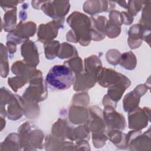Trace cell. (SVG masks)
I'll return each mask as SVG.
<instances>
[{"mask_svg":"<svg viewBox=\"0 0 151 151\" xmlns=\"http://www.w3.org/2000/svg\"><path fill=\"white\" fill-rule=\"evenodd\" d=\"M67 22L73 28L78 42L82 45H87L91 39V25L89 18L82 13L74 12L68 17Z\"/></svg>","mask_w":151,"mask_h":151,"instance_id":"cell-1","label":"cell"},{"mask_svg":"<svg viewBox=\"0 0 151 151\" xmlns=\"http://www.w3.org/2000/svg\"><path fill=\"white\" fill-rule=\"evenodd\" d=\"M74 76L71 70L66 65L53 66L46 76V82L58 90L68 88L73 83Z\"/></svg>","mask_w":151,"mask_h":151,"instance_id":"cell-2","label":"cell"},{"mask_svg":"<svg viewBox=\"0 0 151 151\" xmlns=\"http://www.w3.org/2000/svg\"><path fill=\"white\" fill-rule=\"evenodd\" d=\"M36 30V25L32 22L22 24L21 22L17 28L10 32L7 35V40L16 44H20L27 40L28 38L34 35Z\"/></svg>","mask_w":151,"mask_h":151,"instance_id":"cell-3","label":"cell"},{"mask_svg":"<svg viewBox=\"0 0 151 151\" xmlns=\"http://www.w3.org/2000/svg\"><path fill=\"white\" fill-rule=\"evenodd\" d=\"M97 80L100 86L105 87L120 83L129 86L130 84V81L126 77L111 69L103 68L100 70L97 75Z\"/></svg>","mask_w":151,"mask_h":151,"instance_id":"cell-4","label":"cell"},{"mask_svg":"<svg viewBox=\"0 0 151 151\" xmlns=\"http://www.w3.org/2000/svg\"><path fill=\"white\" fill-rule=\"evenodd\" d=\"M103 115L108 127L117 130L124 129L126 127L124 117L122 114L116 112L113 107L106 106Z\"/></svg>","mask_w":151,"mask_h":151,"instance_id":"cell-5","label":"cell"},{"mask_svg":"<svg viewBox=\"0 0 151 151\" xmlns=\"http://www.w3.org/2000/svg\"><path fill=\"white\" fill-rule=\"evenodd\" d=\"M68 9L70 4L68 1H48L43 3L42 10L49 17L54 19H61L67 12L61 9Z\"/></svg>","mask_w":151,"mask_h":151,"instance_id":"cell-6","label":"cell"},{"mask_svg":"<svg viewBox=\"0 0 151 151\" xmlns=\"http://www.w3.org/2000/svg\"><path fill=\"white\" fill-rule=\"evenodd\" d=\"M63 19V18H61ZM64 19H56L47 24H41L39 27L37 36L38 40L41 42H48L57 35L58 29L63 24Z\"/></svg>","mask_w":151,"mask_h":151,"instance_id":"cell-7","label":"cell"},{"mask_svg":"<svg viewBox=\"0 0 151 151\" xmlns=\"http://www.w3.org/2000/svg\"><path fill=\"white\" fill-rule=\"evenodd\" d=\"M98 73L86 71L84 74H77L74 79V89L76 91L88 90L94 86L97 80Z\"/></svg>","mask_w":151,"mask_h":151,"instance_id":"cell-8","label":"cell"},{"mask_svg":"<svg viewBox=\"0 0 151 151\" xmlns=\"http://www.w3.org/2000/svg\"><path fill=\"white\" fill-rule=\"evenodd\" d=\"M89 111L91 112V117H88L87 125L88 130L96 132H103L105 130L104 122L101 117V110L97 107H91Z\"/></svg>","mask_w":151,"mask_h":151,"instance_id":"cell-9","label":"cell"},{"mask_svg":"<svg viewBox=\"0 0 151 151\" xmlns=\"http://www.w3.org/2000/svg\"><path fill=\"white\" fill-rule=\"evenodd\" d=\"M21 55L24 58V61L30 66L35 67L39 63L37 47L31 41L25 42L21 46Z\"/></svg>","mask_w":151,"mask_h":151,"instance_id":"cell-10","label":"cell"},{"mask_svg":"<svg viewBox=\"0 0 151 151\" xmlns=\"http://www.w3.org/2000/svg\"><path fill=\"white\" fill-rule=\"evenodd\" d=\"M146 109L142 110L136 108L129 114V127L130 129L139 130L144 128L147 125V117L145 113Z\"/></svg>","mask_w":151,"mask_h":151,"instance_id":"cell-11","label":"cell"},{"mask_svg":"<svg viewBox=\"0 0 151 151\" xmlns=\"http://www.w3.org/2000/svg\"><path fill=\"white\" fill-rule=\"evenodd\" d=\"M143 27L140 24L134 25L129 31V45L131 48H138L141 44Z\"/></svg>","mask_w":151,"mask_h":151,"instance_id":"cell-12","label":"cell"},{"mask_svg":"<svg viewBox=\"0 0 151 151\" xmlns=\"http://www.w3.org/2000/svg\"><path fill=\"white\" fill-rule=\"evenodd\" d=\"M107 1H86L84 4V11L90 15L108 11Z\"/></svg>","mask_w":151,"mask_h":151,"instance_id":"cell-13","label":"cell"},{"mask_svg":"<svg viewBox=\"0 0 151 151\" xmlns=\"http://www.w3.org/2000/svg\"><path fill=\"white\" fill-rule=\"evenodd\" d=\"M141 96L134 89L133 91L128 93L123 100V107L126 111H131L137 108L139 98Z\"/></svg>","mask_w":151,"mask_h":151,"instance_id":"cell-14","label":"cell"},{"mask_svg":"<svg viewBox=\"0 0 151 151\" xmlns=\"http://www.w3.org/2000/svg\"><path fill=\"white\" fill-rule=\"evenodd\" d=\"M18 146H21L19 136L17 134L11 133L2 143L1 150H19Z\"/></svg>","mask_w":151,"mask_h":151,"instance_id":"cell-15","label":"cell"},{"mask_svg":"<svg viewBox=\"0 0 151 151\" xmlns=\"http://www.w3.org/2000/svg\"><path fill=\"white\" fill-rule=\"evenodd\" d=\"M16 8L8 10L4 16V29L5 31H12L16 25Z\"/></svg>","mask_w":151,"mask_h":151,"instance_id":"cell-16","label":"cell"},{"mask_svg":"<svg viewBox=\"0 0 151 151\" xmlns=\"http://www.w3.org/2000/svg\"><path fill=\"white\" fill-rule=\"evenodd\" d=\"M110 140L115 144L117 147L120 148H125L127 146V135L122 133L119 130L110 131L108 133Z\"/></svg>","mask_w":151,"mask_h":151,"instance_id":"cell-17","label":"cell"},{"mask_svg":"<svg viewBox=\"0 0 151 151\" xmlns=\"http://www.w3.org/2000/svg\"><path fill=\"white\" fill-rule=\"evenodd\" d=\"M88 111L86 108H83L81 111L80 114H77L74 107L73 106L70 107L69 118L70 121H71L74 124H81L88 119Z\"/></svg>","mask_w":151,"mask_h":151,"instance_id":"cell-18","label":"cell"},{"mask_svg":"<svg viewBox=\"0 0 151 151\" xmlns=\"http://www.w3.org/2000/svg\"><path fill=\"white\" fill-rule=\"evenodd\" d=\"M84 65L86 71L99 73L101 70V60L96 55H92L86 58Z\"/></svg>","mask_w":151,"mask_h":151,"instance_id":"cell-19","label":"cell"},{"mask_svg":"<svg viewBox=\"0 0 151 151\" xmlns=\"http://www.w3.org/2000/svg\"><path fill=\"white\" fill-rule=\"evenodd\" d=\"M120 64L127 70H133L136 67V59L135 55L131 51L123 54L121 55Z\"/></svg>","mask_w":151,"mask_h":151,"instance_id":"cell-20","label":"cell"},{"mask_svg":"<svg viewBox=\"0 0 151 151\" xmlns=\"http://www.w3.org/2000/svg\"><path fill=\"white\" fill-rule=\"evenodd\" d=\"M45 57L47 59H53L57 56L60 48V43L57 41H48L44 44Z\"/></svg>","mask_w":151,"mask_h":151,"instance_id":"cell-21","label":"cell"},{"mask_svg":"<svg viewBox=\"0 0 151 151\" xmlns=\"http://www.w3.org/2000/svg\"><path fill=\"white\" fill-rule=\"evenodd\" d=\"M77 55L76 49L71 45L64 42L60 45L57 57L60 58H68L71 56Z\"/></svg>","mask_w":151,"mask_h":151,"instance_id":"cell-22","label":"cell"},{"mask_svg":"<svg viewBox=\"0 0 151 151\" xmlns=\"http://www.w3.org/2000/svg\"><path fill=\"white\" fill-rule=\"evenodd\" d=\"M7 50L4 44L1 43V75L2 77H6L8 74L9 67L8 63Z\"/></svg>","mask_w":151,"mask_h":151,"instance_id":"cell-23","label":"cell"},{"mask_svg":"<svg viewBox=\"0 0 151 151\" xmlns=\"http://www.w3.org/2000/svg\"><path fill=\"white\" fill-rule=\"evenodd\" d=\"M64 64L67 65L71 71L74 73H76V74L81 73L83 70L82 60L78 57H76L71 60L64 62Z\"/></svg>","mask_w":151,"mask_h":151,"instance_id":"cell-24","label":"cell"},{"mask_svg":"<svg viewBox=\"0 0 151 151\" xmlns=\"http://www.w3.org/2000/svg\"><path fill=\"white\" fill-rule=\"evenodd\" d=\"M27 81L22 77L17 76L12 78H9L8 83L14 91H17L18 88L22 87Z\"/></svg>","mask_w":151,"mask_h":151,"instance_id":"cell-25","label":"cell"},{"mask_svg":"<svg viewBox=\"0 0 151 151\" xmlns=\"http://www.w3.org/2000/svg\"><path fill=\"white\" fill-rule=\"evenodd\" d=\"M121 54L116 50H110L106 54V58L108 63L112 65L117 64L120 60Z\"/></svg>","mask_w":151,"mask_h":151,"instance_id":"cell-26","label":"cell"},{"mask_svg":"<svg viewBox=\"0 0 151 151\" xmlns=\"http://www.w3.org/2000/svg\"><path fill=\"white\" fill-rule=\"evenodd\" d=\"M107 139V137L103 132H96L93 133V142L96 147H101L104 145Z\"/></svg>","mask_w":151,"mask_h":151,"instance_id":"cell-27","label":"cell"},{"mask_svg":"<svg viewBox=\"0 0 151 151\" xmlns=\"http://www.w3.org/2000/svg\"><path fill=\"white\" fill-rule=\"evenodd\" d=\"M122 19H123V23L126 25H129L133 21V15L130 14L129 13L122 12Z\"/></svg>","mask_w":151,"mask_h":151,"instance_id":"cell-28","label":"cell"},{"mask_svg":"<svg viewBox=\"0 0 151 151\" xmlns=\"http://www.w3.org/2000/svg\"><path fill=\"white\" fill-rule=\"evenodd\" d=\"M6 46H7V48H8V51L10 54L15 52V51H16V44L15 43L8 41L6 42Z\"/></svg>","mask_w":151,"mask_h":151,"instance_id":"cell-29","label":"cell"}]
</instances>
